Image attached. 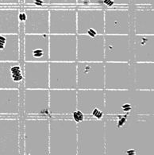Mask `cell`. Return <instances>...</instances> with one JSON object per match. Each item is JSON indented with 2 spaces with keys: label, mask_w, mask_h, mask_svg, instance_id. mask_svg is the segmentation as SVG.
<instances>
[{
  "label": "cell",
  "mask_w": 154,
  "mask_h": 155,
  "mask_svg": "<svg viewBox=\"0 0 154 155\" xmlns=\"http://www.w3.org/2000/svg\"><path fill=\"white\" fill-rule=\"evenodd\" d=\"M130 0H103L104 8H129Z\"/></svg>",
  "instance_id": "f1b7e54d"
},
{
  "label": "cell",
  "mask_w": 154,
  "mask_h": 155,
  "mask_svg": "<svg viewBox=\"0 0 154 155\" xmlns=\"http://www.w3.org/2000/svg\"><path fill=\"white\" fill-rule=\"evenodd\" d=\"M77 7L89 8H104L103 0H76Z\"/></svg>",
  "instance_id": "f546056e"
},
{
  "label": "cell",
  "mask_w": 154,
  "mask_h": 155,
  "mask_svg": "<svg viewBox=\"0 0 154 155\" xmlns=\"http://www.w3.org/2000/svg\"><path fill=\"white\" fill-rule=\"evenodd\" d=\"M104 90L134 88L133 62H104Z\"/></svg>",
  "instance_id": "8992f818"
},
{
  "label": "cell",
  "mask_w": 154,
  "mask_h": 155,
  "mask_svg": "<svg viewBox=\"0 0 154 155\" xmlns=\"http://www.w3.org/2000/svg\"><path fill=\"white\" fill-rule=\"evenodd\" d=\"M72 119H73L76 123H80V122H82L83 120H84V119H86V116H85L80 110H77V109L75 110L74 112L72 113Z\"/></svg>",
  "instance_id": "836d02e7"
},
{
  "label": "cell",
  "mask_w": 154,
  "mask_h": 155,
  "mask_svg": "<svg viewBox=\"0 0 154 155\" xmlns=\"http://www.w3.org/2000/svg\"><path fill=\"white\" fill-rule=\"evenodd\" d=\"M77 110L87 117L103 119L105 113V90L77 89Z\"/></svg>",
  "instance_id": "ba28073f"
},
{
  "label": "cell",
  "mask_w": 154,
  "mask_h": 155,
  "mask_svg": "<svg viewBox=\"0 0 154 155\" xmlns=\"http://www.w3.org/2000/svg\"><path fill=\"white\" fill-rule=\"evenodd\" d=\"M77 155H105V121L93 118L77 123Z\"/></svg>",
  "instance_id": "277c9868"
},
{
  "label": "cell",
  "mask_w": 154,
  "mask_h": 155,
  "mask_svg": "<svg viewBox=\"0 0 154 155\" xmlns=\"http://www.w3.org/2000/svg\"><path fill=\"white\" fill-rule=\"evenodd\" d=\"M49 34H76V7H49Z\"/></svg>",
  "instance_id": "5bb4252c"
},
{
  "label": "cell",
  "mask_w": 154,
  "mask_h": 155,
  "mask_svg": "<svg viewBox=\"0 0 154 155\" xmlns=\"http://www.w3.org/2000/svg\"><path fill=\"white\" fill-rule=\"evenodd\" d=\"M77 7L76 0H49V7Z\"/></svg>",
  "instance_id": "4dcf8cb0"
},
{
  "label": "cell",
  "mask_w": 154,
  "mask_h": 155,
  "mask_svg": "<svg viewBox=\"0 0 154 155\" xmlns=\"http://www.w3.org/2000/svg\"><path fill=\"white\" fill-rule=\"evenodd\" d=\"M132 16L129 8L104 9V34L129 35Z\"/></svg>",
  "instance_id": "e0dca14e"
},
{
  "label": "cell",
  "mask_w": 154,
  "mask_h": 155,
  "mask_svg": "<svg viewBox=\"0 0 154 155\" xmlns=\"http://www.w3.org/2000/svg\"><path fill=\"white\" fill-rule=\"evenodd\" d=\"M20 0H0V7H11L18 6Z\"/></svg>",
  "instance_id": "e575fe53"
},
{
  "label": "cell",
  "mask_w": 154,
  "mask_h": 155,
  "mask_svg": "<svg viewBox=\"0 0 154 155\" xmlns=\"http://www.w3.org/2000/svg\"><path fill=\"white\" fill-rule=\"evenodd\" d=\"M24 34H49V11L46 7H25Z\"/></svg>",
  "instance_id": "44dd1931"
},
{
  "label": "cell",
  "mask_w": 154,
  "mask_h": 155,
  "mask_svg": "<svg viewBox=\"0 0 154 155\" xmlns=\"http://www.w3.org/2000/svg\"><path fill=\"white\" fill-rule=\"evenodd\" d=\"M133 34L154 35V8L137 7L131 13Z\"/></svg>",
  "instance_id": "cb8c5ba5"
},
{
  "label": "cell",
  "mask_w": 154,
  "mask_h": 155,
  "mask_svg": "<svg viewBox=\"0 0 154 155\" xmlns=\"http://www.w3.org/2000/svg\"><path fill=\"white\" fill-rule=\"evenodd\" d=\"M25 89H49V62H25Z\"/></svg>",
  "instance_id": "d6986e66"
},
{
  "label": "cell",
  "mask_w": 154,
  "mask_h": 155,
  "mask_svg": "<svg viewBox=\"0 0 154 155\" xmlns=\"http://www.w3.org/2000/svg\"><path fill=\"white\" fill-rule=\"evenodd\" d=\"M78 129L72 119H49V154L77 155Z\"/></svg>",
  "instance_id": "3957f363"
},
{
  "label": "cell",
  "mask_w": 154,
  "mask_h": 155,
  "mask_svg": "<svg viewBox=\"0 0 154 155\" xmlns=\"http://www.w3.org/2000/svg\"><path fill=\"white\" fill-rule=\"evenodd\" d=\"M20 38L18 34H0V61H19Z\"/></svg>",
  "instance_id": "484cf974"
},
{
  "label": "cell",
  "mask_w": 154,
  "mask_h": 155,
  "mask_svg": "<svg viewBox=\"0 0 154 155\" xmlns=\"http://www.w3.org/2000/svg\"><path fill=\"white\" fill-rule=\"evenodd\" d=\"M24 62H49V34H24Z\"/></svg>",
  "instance_id": "ac0fdd59"
},
{
  "label": "cell",
  "mask_w": 154,
  "mask_h": 155,
  "mask_svg": "<svg viewBox=\"0 0 154 155\" xmlns=\"http://www.w3.org/2000/svg\"><path fill=\"white\" fill-rule=\"evenodd\" d=\"M130 47L133 62H154V35H137L130 37Z\"/></svg>",
  "instance_id": "7402d4cb"
},
{
  "label": "cell",
  "mask_w": 154,
  "mask_h": 155,
  "mask_svg": "<svg viewBox=\"0 0 154 155\" xmlns=\"http://www.w3.org/2000/svg\"><path fill=\"white\" fill-rule=\"evenodd\" d=\"M23 130L22 154H49V119H26Z\"/></svg>",
  "instance_id": "5b68a950"
},
{
  "label": "cell",
  "mask_w": 154,
  "mask_h": 155,
  "mask_svg": "<svg viewBox=\"0 0 154 155\" xmlns=\"http://www.w3.org/2000/svg\"><path fill=\"white\" fill-rule=\"evenodd\" d=\"M77 89H104V62H76Z\"/></svg>",
  "instance_id": "8fae6325"
},
{
  "label": "cell",
  "mask_w": 154,
  "mask_h": 155,
  "mask_svg": "<svg viewBox=\"0 0 154 155\" xmlns=\"http://www.w3.org/2000/svg\"><path fill=\"white\" fill-rule=\"evenodd\" d=\"M105 155H153L154 115L104 117Z\"/></svg>",
  "instance_id": "6da1fadb"
},
{
  "label": "cell",
  "mask_w": 154,
  "mask_h": 155,
  "mask_svg": "<svg viewBox=\"0 0 154 155\" xmlns=\"http://www.w3.org/2000/svg\"><path fill=\"white\" fill-rule=\"evenodd\" d=\"M104 62H133L130 35L104 34Z\"/></svg>",
  "instance_id": "7c38bea8"
},
{
  "label": "cell",
  "mask_w": 154,
  "mask_h": 155,
  "mask_svg": "<svg viewBox=\"0 0 154 155\" xmlns=\"http://www.w3.org/2000/svg\"><path fill=\"white\" fill-rule=\"evenodd\" d=\"M49 89H77L75 62H49Z\"/></svg>",
  "instance_id": "9c48e42d"
},
{
  "label": "cell",
  "mask_w": 154,
  "mask_h": 155,
  "mask_svg": "<svg viewBox=\"0 0 154 155\" xmlns=\"http://www.w3.org/2000/svg\"><path fill=\"white\" fill-rule=\"evenodd\" d=\"M136 7L154 8V0H130Z\"/></svg>",
  "instance_id": "d6a6232c"
},
{
  "label": "cell",
  "mask_w": 154,
  "mask_h": 155,
  "mask_svg": "<svg viewBox=\"0 0 154 155\" xmlns=\"http://www.w3.org/2000/svg\"><path fill=\"white\" fill-rule=\"evenodd\" d=\"M19 8L0 7V34H19Z\"/></svg>",
  "instance_id": "83f0119b"
},
{
  "label": "cell",
  "mask_w": 154,
  "mask_h": 155,
  "mask_svg": "<svg viewBox=\"0 0 154 155\" xmlns=\"http://www.w3.org/2000/svg\"><path fill=\"white\" fill-rule=\"evenodd\" d=\"M76 26V34L104 35V9L77 7Z\"/></svg>",
  "instance_id": "30bf717a"
},
{
  "label": "cell",
  "mask_w": 154,
  "mask_h": 155,
  "mask_svg": "<svg viewBox=\"0 0 154 155\" xmlns=\"http://www.w3.org/2000/svg\"><path fill=\"white\" fill-rule=\"evenodd\" d=\"M134 88L154 90V62H133Z\"/></svg>",
  "instance_id": "d4e9b609"
},
{
  "label": "cell",
  "mask_w": 154,
  "mask_h": 155,
  "mask_svg": "<svg viewBox=\"0 0 154 155\" xmlns=\"http://www.w3.org/2000/svg\"><path fill=\"white\" fill-rule=\"evenodd\" d=\"M49 0H23L25 7H49Z\"/></svg>",
  "instance_id": "1f68e13d"
},
{
  "label": "cell",
  "mask_w": 154,
  "mask_h": 155,
  "mask_svg": "<svg viewBox=\"0 0 154 155\" xmlns=\"http://www.w3.org/2000/svg\"><path fill=\"white\" fill-rule=\"evenodd\" d=\"M108 116L154 115V90H105Z\"/></svg>",
  "instance_id": "7a4b0ae2"
},
{
  "label": "cell",
  "mask_w": 154,
  "mask_h": 155,
  "mask_svg": "<svg viewBox=\"0 0 154 155\" xmlns=\"http://www.w3.org/2000/svg\"><path fill=\"white\" fill-rule=\"evenodd\" d=\"M49 115L72 116L77 109V89H49Z\"/></svg>",
  "instance_id": "2e32d148"
},
{
  "label": "cell",
  "mask_w": 154,
  "mask_h": 155,
  "mask_svg": "<svg viewBox=\"0 0 154 155\" xmlns=\"http://www.w3.org/2000/svg\"><path fill=\"white\" fill-rule=\"evenodd\" d=\"M20 121L18 118H0V155H18Z\"/></svg>",
  "instance_id": "4fadbf2b"
},
{
  "label": "cell",
  "mask_w": 154,
  "mask_h": 155,
  "mask_svg": "<svg viewBox=\"0 0 154 155\" xmlns=\"http://www.w3.org/2000/svg\"><path fill=\"white\" fill-rule=\"evenodd\" d=\"M76 62H104V35L76 34Z\"/></svg>",
  "instance_id": "9a60e30c"
},
{
  "label": "cell",
  "mask_w": 154,
  "mask_h": 155,
  "mask_svg": "<svg viewBox=\"0 0 154 155\" xmlns=\"http://www.w3.org/2000/svg\"><path fill=\"white\" fill-rule=\"evenodd\" d=\"M19 110V89H0V116L18 115Z\"/></svg>",
  "instance_id": "4316f807"
},
{
  "label": "cell",
  "mask_w": 154,
  "mask_h": 155,
  "mask_svg": "<svg viewBox=\"0 0 154 155\" xmlns=\"http://www.w3.org/2000/svg\"><path fill=\"white\" fill-rule=\"evenodd\" d=\"M23 111L28 117L49 115V89H25Z\"/></svg>",
  "instance_id": "ffe728a7"
},
{
  "label": "cell",
  "mask_w": 154,
  "mask_h": 155,
  "mask_svg": "<svg viewBox=\"0 0 154 155\" xmlns=\"http://www.w3.org/2000/svg\"><path fill=\"white\" fill-rule=\"evenodd\" d=\"M49 62L76 61V34H49Z\"/></svg>",
  "instance_id": "52a82bcc"
},
{
  "label": "cell",
  "mask_w": 154,
  "mask_h": 155,
  "mask_svg": "<svg viewBox=\"0 0 154 155\" xmlns=\"http://www.w3.org/2000/svg\"><path fill=\"white\" fill-rule=\"evenodd\" d=\"M23 77L19 61H0V89H19Z\"/></svg>",
  "instance_id": "603a6c76"
}]
</instances>
